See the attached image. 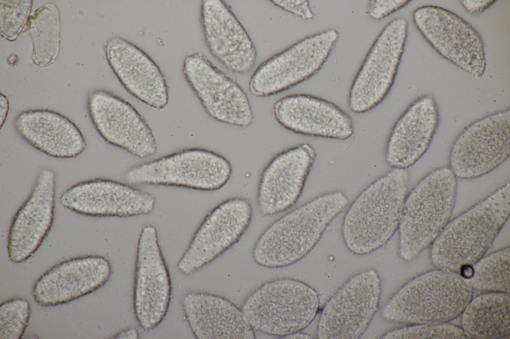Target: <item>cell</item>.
<instances>
[{"label":"cell","instance_id":"cell-30","mask_svg":"<svg viewBox=\"0 0 510 339\" xmlns=\"http://www.w3.org/2000/svg\"><path fill=\"white\" fill-rule=\"evenodd\" d=\"M29 302L22 298L7 300L0 306V339H20L28 325Z\"/></svg>","mask_w":510,"mask_h":339},{"label":"cell","instance_id":"cell-2","mask_svg":"<svg viewBox=\"0 0 510 339\" xmlns=\"http://www.w3.org/2000/svg\"><path fill=\"white\" fill-rule=\"evenodd\" d=\"M408 180L406 169L393 168L367 186L350 205L342 230L351 252L369 254L391 238L398 228Z\"/></svg>","mask_w":510,"mask_h":339},{"label":"cell","instance_id":"cell-34","mask_svg":"<svg viewBox=\"0 0 510 339\" xmlns=\"http://www.w3.org/2000/svg\"><path fill=\"white\" fill-rule=\"evenodd\" d=\"M270 1L285 11L304 19L311 20L314 17L308 0H273Z\"/></svg>","mask_w":510,"mask_h":339},{"label":"cell","instance_id":"cell-27","mask_svg":"<svg viewBox=\"0 0 510 339\" xmlns=\"http://www.w3.org/2000/svg\"><path fill=\"white\" fill-rule=\"evenodd\" d=\"M468 338H506L510 335L509 293L488 292L471 300L462 312Z\"/></svg>","mask_w":510,"mask_h":339},{"label":"cell","instance_id":"cell-19","mask_svg":"<svg viewBox=\"0 0 510 339\" xmlns=\"http://www.w3.org/2000/svg\"><path fill=\"white\" fill-rule=\"evenodd\" d=\"M55 173L48 168L39 173L33 187L12 221L8 255L13 262L29 258L48 234L54 217Z\"/></svg>","mask_w":510,"mask_h":339},{"label":"cell","instance_id":"cell-37","mask_svg":"<svg viewBox=\"0 0 510 339\" xmlns=\"http://www.w3.org/2000/svg\"><path fill=\"white\" fill-rule=\"evenodd\" d=\"M137 330L135 328H130L121 331L115 337L116 339H136L138 338Z\"/></svg>","mask_w":510,"mask_h":339},{"label":"cell","instance_id":"cell-1","mask_svg":"<svg viewBox=\"0 0 510 339\" xmlns=\"http://www.w3.org/2000/svg\"><path fill=\"white\" fill-rule=\"evenodd\" d=\"M349 203L340 191L318 196L288 212L260 236L253 250L257 264L270 267L292 264L316 245L324 231Z\"/></svg>","mask_w":510,"mask_h":339},{"label":"cell","instance_id":"cell-18","mask_svg":"<svg viewBox=\"0 0 510 339\" xmlns=\"http://www.w3.org/2000/svg\"><path fill=\"white\" fill-rule=\"evenodd\" d=\"M63 207L94 217H127L151 213L155 199L151 194L128 184L97 178L79 182L60 197Z\"/></svg>","mask_w":510,"mask_h":339},{"label":"cell","instance_id":"cell-12","mask_svg":"<svg viewBox=\"0 0 510 339\" xmlns=\"http://www.w3.org/2000/svg\"><path fill=\"white\" fill-rule=\"evenodd\" d=\"M381 280L376 270L352 277L327 302L320 319L321 339H355L365 331L379 306Z\"/></svg>","mask_w":510,"mask_h":339},{"label":"cell","instance_id":"cell-7","mask_svg":"<svg viewBox=\"0 0 510 339\" xmlns=\"http://www.w3.org/2000/svg\"><path fill=\"white\" fill-rule=\"evenodd\" d=\"M233 169L227 159L199 148L185 149L134 166L125 174L130 185L183 187L217 190L230 179Z\"/></svg>","mask_w":510,"mask_h":339},{"label":"cell","instance_id":"cell-28","mask_svg":"<svg viewBox=\"0 0 510 339\" xmlns=\"http://www.w3.org/2000/svg\"><path fill=\"white\" fill-rule=\"evenodd\" d=\"M28 29L33 45L34 64L47 67L54 64L60 45V15L57 6L48 3L30 16Z\"/></svg>","mask_w":510,"mask_h":339},{"label":"cell","instance_id":"cell-13","mask_svg":"<svg viewBox=\"0 0 510 339\" xmlns=\"http://www.w3.org/2000/svg\"><path fill=\"white\" fill-rule=\"evenodd\" d=\"M253 207L246 198L220 203L205 217L177 264L189 275L211 262L237 243L251 224Z\"/></svg>","mask_w":510,"mask_h":339},{"label":"cell","instance_id":"cell-9","mask_svg":"<svg viewBox=\"0 0 510 339\" xmlns=\"http://www.w3.org/2000/svg\"><path fill=\"white\" fill-rule=\"evenodd\" d=\"M408 22L395 18L382 29L369 51L351 86L349 107L355 113L377 107L390 90L407 35Z\"/></svg>","mask_w":510,"mask_h":339},{"label":"cell","instance_id":"cell-32","mask_svg":"<svg viewBox=\"0 0 510 339\" xmlns=\"http://www.w3.org/2000/svg\"><path fill=\"white\" fill-rule=\"evenodd\" d=\"M32 0H0V27L1 36L15 40L28 23Z\"/></svg>","mask_w":510,"mask_h":339},{"label":"cell","instance_id":"cell-23","mask_svg":"<svg viewBox=\"0 0 510 339\" xmlns=\"http://www.w3.org/2000/svg\"><path fill=\"white\" fill-rule=\"evenodd\" d=\"M105 52L111 68L129 93L156 109L166 106L168 92L165 79L146 53L120 37L109 40Z\"/></svg>","mask_w":510,"mask_h":339},{"label":"cell","instance_id":"cell-35","mask_svg":"<svg viewBox=\"0 0 510 339\" xmlns=\"http://www.w3.org/2000/svg\"><path fill=\"white\" fill-rule=\"evenodd\" d=\"M495 0H463L461 4L471 13H479L494 3Z\"/></svg>","mask_w":510,"mask_h":339},{"label":"cell","instance_id":"cell-14","mask_svg":"<svg viewBox=\"0 0 510 339\" xmlns=\"http://www.w3.org/2000/svg\"><path fill=\"white\" fill-rule=\"evenodd\" d=\"M183 74L207 114L227 124L247 127L254 121L247 95L240 85L203 54L187 56Z\"/></svg>","mask_w":510,"mask_h":339},{"label":"cell","instance_id":"cell-33","mask_svg":"<svg viewBox=\"0 0 510 339\" xmlns=\"http://www.w3.org/2000/svg\"><path fill=\"white\" fill-rule=\"evenodd\" d=\"M410 0H370L368 7L369 15L376 20L382 19L406 5Z\"/></svg>","mask_w":510,"mask_h":339},{"label":"cell","instance_id":"cell-8","mask_svg":"<svg viewBox=\"0 0 510 339\" xmlns=\"http://www.w3.org/2000/svg\"><path fill=\"white\" fill-rule=\"evenodd\" d=\"M339 36L335 29L307 36L260 64L249 82L251 93L267 97L288 89L316 74Z\"/></svg>","mask_w":510,"mask_h":339},{"label":"cell","instance_id":"cell-10","mask_svg":"<svg viewBox=\"0 0 510 339\" xmlns=\"http://www.w3.org/2000/svg\"><path fill=\"white\" fill-rule=\"evenodd\" d=\"M413 22L426 40L445 59L477 79L486 66L479 33L456 14L435 6H423L413 13Z\"/></svg>","mask_w":510,"mask_h":339},{"label":"cell","instance_id":"cell-16","mask_svg":"<svg viewBox=\"0 0 510 339\" xmlns=\"http://www.w3.org/2000/svg\"><path fill=\"white\" fill-rule=\"evenodd\" d=\"M88 109L96 130L108 143L140 158L156 152L151 128L128 101L107 90L96 89L89 95Z\"/></svg>","mask_w":510,"mask_h":339},{"label":"cell","instance_id":"cell-25","mask_svg":"<svg viewBox=\"0 0 510 339\" xmlns=\"http://www.w3.org/2000/svg\"><path fill=\"white\" fill-rule=\"evenodd\" d=\"M189 326L198 339H254V330L242 310L221 297L192 292L182 300Z\"/></svg>","mask_w":510,"mask_h":339},{"label":"cell","instance_id":"cell-38","mask_svg":"<svg viewBox=\"0 0 510 339\" xmlns=\"http://www.w3.org/2000/svg\"><path fill=\"white\" fill-rule=\"evenodd\" d=\"M283 339H311L310 336L306 334L300 333L299 331L292 333L283 336Z\"/></svg>","mask_w":510,"mask_h":339},{"label":"cell","instance_id":"cell-3","mask_svg":"<svg viewBox=\"0 0 510 339\" xmlns=\"http://www.w3.org/2000/svg\"><path fill=\"white\" fill-rule=\"evenodd\" d=\"M509 182L450 223L433 242L431 259L438 269L458 273L482 257L508 219Z\"/></svg>","mask_w":510,"mask_h":339},{"label":"cell","instance_id":"cell-22","mask_svg":"<svg viewBox=\"0 0 510 339\" xmlns=\"http://www.w3.org/2000/svg\"><path fill=\"white\" fill-rule=\"evenodd\" d=\"M201 23L212 55L229 71L246 74L254 67L255 45L241 23L221 0H204Z\"/></svg>","mask_w":510,"mask_h":339},{"label":"cell","instance_id":"cell-36","mask_svg":"<svg viewBox=\"0 0 510 339\" xmlns=\"http://www.w3.org/2000/svg\"><path fill=\"white\" fill-rule=\"evenodd\" d=\"M0 128L1 129L2 125L4 123L6 119L7 118L8 109H9V102L6 96L3 95L2 93H0Z\"/></svg>","mask_w":510,"mask_h":339},{"label":"cell","instance_id":"cell-24","mask_svg":"<svg viewBox=\"0 0 510 339\" xmlns=\"http://www.w3.org/2000/svg\"><path fill=\"white\" fill-rule=\"evenodd\" d=\"M439 121L437 104L431 96L413 102L391 129L385 160L393 168L403 169L415 163L428 148Z\"/></svg>","mask_w":510,"mask_h":339},{"label":"cell","instance_id":"cell-26","mask_svg":"<svg viewBox=\"0 0 510 339\" xmlns=\"http://www.w3.org/2000/svg\"><path fill=\"white\" fill-rule=\"evenodd\" d=\"M14 126L26 143L53 157L74 158L87 147L85 139L76 124L52 110L22 111L15 118Z\"/></svg>","mask_w":510,"mask_h":339},{"label":"cell","instance_id":"cell-6","mask_svg":"<svg viewBox=\"0 0 510 339\" xmlns=\"http://www.w3.org/2000/svg\"><path fill=\"white\" fill-rule=\"evenodd\" d=\"M319 302L317 292L308 285L281 279L266 283L251 294L242 311L254 330L283 337L307 326Z\"/></svg>","mask_w":510,"mask_h":339},{"label":"cell","instance_id":"cell-20","mask_svg":"<svg viewBox=\"0 0 510 339\" xmlns=\"http://www.w3.org/2000/svg\"><path fill=\"white\" fill-rule=\"evenodd\" d=\"M273 113L282 127L296 134L339 140L354 134L349 115L332 102L311 95L285 96L273 104Z\"/></svg>","mask_w":510,"mask_h":339},{"label":"cell","instance_id":"cell-15","mask_svg":"<svg viewBox=\"0 0 510 339\" xmlns=\"http://www.w3.org/2000/svg\"><path fill=\"white\" fill-rule=\"evenodd\" d=\"M171 296L168 269L158 243L157 230L147 225L140 233L135 264L133 308L145 330L157 327L165 317Z\"/></svg>","mask_w":510,"mask_h":339},{"label":"cell","instance_id":"cell-5","mask_svg":"<svg viewBox=\"0 0 510 339\" xmlns=\"http://www.w3.org/2000/svg\"><path fill=\"white\" fill-rule=\"evenodd\" d=\"M456 178L450 168L438 169L406 196L398 228L401 258H414L448 224L456 197Z\"/></svg>","mask_w":510,"mask_h":339},{"label":"cell","instance_id":"cell-29","mask_svg":"<svg viewBox=\"0 0 510 339\" xmlns=\"http://www.w3.org/2000/svg\"><path fill=\"white\" fill-rule=\"evenodd\" d=\"M510 249L507 247L481 258L473 266L468 281L472 289L510 293Z\"/></svg>","mask_w":510,"mask_h":339},{"label":"cell","instance_id":"cell-21","mask_svg":"<svg viewBox=\"0 0 510 339\" xmlns=\"http://www.w3.org/2000/svg\"><path fill=\"white\" fill-rule=\"evenodd\" d=\"M111 273V264L103 256L73 258L55 265L42 275L34 284L32 295L41 306L65 304L102 287Z\"/></svg>","mask_w":510,"mask_h":339},{"label":"cell","instance_id":"cell-31","mask_svg":"<svg viewBox=\"0 0 510 339\" xmlns=\"http://www.w3.org/2000/svg\"><path fill=\"white\" fill-rule=\"evenodd\" d=\"M385 339H467L461 328L445 323L417 324L388 332Z\"/></svg>","mask_w":510,"mask_h":339},{"label":"cell","instance_id":"cell-17","mask_svg":"<svg viewBox=\"0 0 510 339\" xmlns=\"http://www.w3.org/2000/svg\"><path fill=\"white\" fill-rule=\"evenodd\" d=\"M316 157L314 148L302 143L276 155L259 179L257 204L263 216H270L293 206L300 198Z\"/></svg>","mask_w":510,"mask_h":339},{"label":"cell","instance_id":"cell-4","mask_svg":"<svg viewBox=\"0 0 510 339\" xmlns=\"http://www.w3.org/2000/svg\"><path fill=\"white\" fill-rule=\"evenodd\" d=\"M468 280L439 269L413 279L384 307L386 320L410 324L445 323L462 314L472 298Z\"/></svg>","mask_w":510,"mask_h":339},{"label":"cell","instance_id":"cell-11","mask_svg":"<svg viewBox=\"0 0 510 339\" xmlns=\"http://www.w3.org/2000/svg\"><path fill=\"white\" fill-rule=\"evenodd\" d=\"M510 154V111L486 116L466 128L453 145L450 166L456 177L469 179L492 170Z\"/></svg>","mask_w":510,"mask_h":339}]
</instances>
